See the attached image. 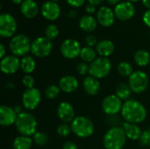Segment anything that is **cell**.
I'll list each match as a JSON object with an SVG mask.
<instances>
[{"label": "cell", "instance_id": "f546056e", "mask_svg": "<svg viewBox=\"0 0 150 149\" xmlns=\"http://www.w3.org/2000/svg\"><path fill=\"white\" fill-rule=\"evenodd\" d=\"M118 72L122 76H130L134 73L133 66L128 61H121L117 66Z\"/></svg>", "mask_w": 150, "mask_h": 149}, {"label": "cell", "instance_id": "8fae6325", "mask_svg": "<svg viewBox=\"0 0 150 149\" xmlns=\"http://www.w3.org/2000/svg\"><path fill=\"white\" fill-rule=\"evenodd\" d=\"M81 50H82V47H81L80 43L74 39L65 40L61 44V47H60V51L62 56L69 60H73L80 56Z\"/></svg>", "mask_w": 150, "mask_h": 149}, {"label": "cell", "instance_id": "ba28073f", "mask_svg": "<svg viewBox=\"0 0 150 149\" xmlns=\"http://www.w3.org/2000/svg\"><path fill=\"white\" fill-rule=\"evenodd\" d=\"M53 50L52 40L47 37H38L32 42L31 52L38 58L47 57L51 54Z\"/></svg>", "mask_w": 150, "mask_h": 149}, {"label": "cell", "instance_id": "d6986e66", "mask_svg": "<svg viewBox=\"0 0 150 149\" xmlns=\"http://www.w3.org/2000/svg\"><path fill=\"white\" fill-rule=\"evenodd\" d=\"M59 87L62 91L65 93H73L79 87V82L77 78L74 76L68 75L62 76L59 81Z\"/></svg>", "mask_w": 150, "mask_h": 149}, {"label": "cell", "instance_id": "f5cc1de1", "mask_svg": "<svg viewBox=\"0 0 150 149\" xmlns=\"http://www.w3.org/2000/svg\"><path fill=\"white\" fill-rule=\"evenodd\" d=\"M51 1H54V2H57V1H60V0H51Z\"/></svg>", "mask_w": 150, "mask_h": 149}, {"label": "cell", "instance_id": "f6af8a7d", "mask_svg": "<svg viewBox=\"0 0 150 149\" xmlns=\"http://www.w3.org/2000/svg\"><path fill=\"white\" fill-rule=\"evenodd\" d=\"M89 4H94V5H97V4H100L104 2V0H88Z\"/></svg>", "mask_w": 150, "mask_h": 149}, {"label": "cell", "instance_id": "9c48e42d", "mask_svg": "<svg viewBox=\"0 0 150 149\" xmlns=\"http://www.w3.org/2000/svg\"><path fill=\"white\" fill-rule=\"evenodd\" d=\"M17 21L15 18L9 13L0 15V35L3 38H10L17 31Z\"/></svg>", "mask_w": 150, "mask_h": 149}, {"label": "cell", "instance_id": "ee69618b", "mask_svg": "<svg viewBox=\"0 0 150 149\" xmlns=\"http://www.w3.org/2000/svg\"><path fill=\"white\" fill-rule=\"evenodd\" d=\"M68 16L70 17V18H76L77 16V11L76 10H71V11H69Z\"/></svg>", "mask_w": 150, "mask_h": 149}, {"label": "cell", "instance_id": "ab89813d", "mask_svg": "<svg viewBox=\"0 0 150 149\" xmlns=\"http://www.w3.org/2000/svg\"><path fill=\"white\" fill-rule=\"evenodd\" d=\"M62 149H77V145L73 141H68L63 144Z\"/></svg>", "mask_w": 150, "mask_h": 149}, {"label": "cell", "instance_id": "4dcf8cb0", "mask_svg": "<svg viewBox=\"0 0 150 149\" xmlns=\"http://www.w3.org/2000/svg\"><path fill=\"white\" fill-rule=\"evenodd\" d=\"M61 89L59 87V85H55V84H51L49 86H47L44 91L45 93V96L47 99H50V100H53V99H55L60 92H61Z\"/></svg>", "mask_w": 150, "mask_h": 149}, {"label": "cell", "instance_id": "bcb514c9", "mask_svg": "<svg viewBox=\"0 0 150 149\" xmlns=\"http://www.w3.org/2000/svg\"><path fill=\"white\" fill-rule=\"evenodd\" d=\"M108 4H112V5H117L120 2V0H106Z\"/></svg>", "mask_w": 150, "mask_h": 149}, {"label": "cell", "instance_id": "8992f818", "mask_svg": "<svg viewBox=\"0 0 150 149\" xmlns=\"http://www.w3.org/2000/svg\"><path fill=\"white\" fill-rule=\"evenodd\" d=\"M112 71V62L108 58L98 57L93 62L90 64V76L97 78L103 79L106 77Z\"/></svg>", "mask_w": 150, "mask_h": 149}, {"label": "cell", "instance_id": "836d02e7", "mask_svg": "<svg viewBox=\"0 0 150 149\" xmlns=\"http://www.w3.org/2000/svg\"><path fill=\"white\" fill-rule=\"evenodd\" d=\"M57 133L59 136L61 137H68L71 133H72V130H71V126L67 124V123H62L58 127H57Z\"/></svg>", "mask_w": 150, "mask_h": 149}, {"label": "cell", "instance_id": "d590c367", "mask_svg": "<svg viewBox=\"0 0 150 149\" xmlns=\"http://www.w3.org/2000/svg\"><path fill=\"white\" fill-rule=\"evenodd\" d=\"M139 141L142 146L150 147V129H147L144 132H142V134Z\"/></svg>", "mask_w": 150, "mask_h": 149}, {"label": "cell", "instance_id": "ffe728a7", "mask_svg": "<svg viewBox=\"0 0 150 149\" xmlns=\"http://www.w3.org/2000/svg\"><path fill=\"white\" fill-rule=\"evenodd\" d=\"M83 88L86 94L90 96H96L100 90V83L98 79L89 76L84 78L83 82Z\"/></svg>", "mask_w": 150, "mask_h": 149}, {"label": "cell", "instance_id": "e0dca14e", "mask_svg": "<svg viewBox=\"0 0 150 149\" xmlns=\"http://www.w3.org/2000/svg\"><path fill=\"white\" fill-rule=\"evenodd\" d=\"M115 14L112 10L107 6H102L97 13V20L98 24L104 27H110L115 21Z\"/></svg>", "mask_w": 150, "mask_h": 149}, {"label": "cell", "instance_id": "9a60e30c", "mask_svg": "<svg viewBox=\"0 0 150 149\" xmlns=\"http://www.w3.org/2000/svg\"><path fill=\"white\" fill-rule=\"evenodd\" d=\"M41 13L42 16L50 21L56 20L61 14V8L56 2L54 1H47L41 6Z\"/></svg>", "mask_w": 150, "mask_h": 149}, {"label": "cell", "instance_id": "6da1fadb", "mask_svg": "<svg viewBox=\"0 0 150 149\" xmlns=\"http://www.w3.org/2000/svg\"><path fill=\"white\" fill-rule=\"evenodd\" d=\"M120 112L125 122L132 124L138 125L142 123L147 118V110L145 106L135 99L125 101Z\"/></svg>", "mask_w": 150, "mask_h": 149}, {"label": "cell", "instance_id": "603a6c76", "mask_svg": "<svg viewBox=\"0 0 150 149\" xmlns=\"http://www.w3.org/2000/svg\"><path fill=\"white\" fill-rule=\"evenodd\" d=\"M114 44L109 40H103L96 46V51L100 57H109L114 52Z\"/></svg>", "mask_w": 150, "mask_h": 149}, {"label": "cell", "instance_id": "5bb4252c", "mask_svg": "<svg viewBox=\"0 0 150 149\" xmlns=\"http://www.w3.org/2000/svg\"><path fill=\"white\" fill-rule=\"evenodd\" d=\"M20 61L18 56L11 54L5 55L1 59L0 68L1 71L5 75L15 74L20 68Z\"/></svg>", "mask_w": 150, "mask_h": 149}, {"label": "cell", "instance_id": "8d00e7d4", "mask_svg": "<svg viewBox=\"0 0 150 149\" xmlns=\"http://www.w3.org/2000/svg\"><path fill=\"white\" fill-rule=\"evenodd\" d=\"M34 79L31 75H25L22 79V83L26 89L34 88Z\"/></svg>", "mask_w": 150, "mask_h": 149}, {"label": "cell", "instance_id": "1f68e13d", "mask_svg": "<svg viewBox=\"0 0 150 149\" xmlns=\"http://www.w3.org/2000/svg\"><path fill=\"white\" fill-rule=\"evenodd\" d=\"M33 142L39 147H44L48 142V135L44 132H36L33 136Z\"/></svg>", "mask_w": 150, "mask_h": 149}, {"label": "cell", "instance_id": "c3c4849f", "mask_svg": "<svg viewBox=\"0 0 150 149\" xmlns=\"http://www.w3.org/2000/svg\"><path fill=\"white\" fill-rule=\"evenodd\" d=\"M14 110L16 111V112H17L18 114H19V113L23 112H22V108H21V106H20V105H16V106L14 107Z\"/></svg>", "mask_w": 150, "mask_h": 149}, {"label": "cell", "instance_id": "4316f807", "mask_svg": "<svg viewBox=\"0 0 150 149\" xmlns=\"http://www.w3.org/2000/svg\"><path fill=\"white\" fill-rule=\"evenodd\" d=\"M134 59L138 66L145 67L150 62V54L145 49H140L134 54Z\"/></svg>", "mask_w": 150, "mask_h": 149}, {"label": "cell", "instance_id": "7402d4cb", "mask_svg": "<svg viewBox=\"0 0 150 149\" xmlns=\"http://www.w3.org/2000/svg\"><path fill=\"white\" fill-rule=\"evenodd\" d=\"M122 128L127 139L132 140V141H138L141 139L142 131L138 125L128 123V122H124L122 125Z\"/></svg>", "mask_w": 150, "mask_h": 149}, {"label": "cell", "instance_id": "d4e9b609", "mask_svg": "<svg viewBox=\"0 0 150 149\" xmlns=\"http://www.w3.org/2000/svg\"><path fill=\"white\" fill-rule=\"evenodd\" d=\"M36 68V61L33 56L25 55L20 61V68L25 75L32 74Z\"/></svg>", "mask_w": 150, "mask_h": 149}, {"label": "cell", "instance_id": "7dc6e473", "mask_svg": "<svg viewBox=\"0 0 150 149\" xmlns=\"http://www.w3.org/2000/svg\"><path fill=\"white\" fill-rule=\"evenodd\" d=\"M142 3L145 7H147L149 10H150V0H142Z\"/></svg>", "mask_w": 150, "mask_h": 149}, {"label": "cell", "instance_id": "4fadbf2b", "mask_svg": "<svg viewBox=\"0 0 150 149\" xmlns=\"http://www.w3.org/2000/svg\"><path fill=\"white\" fill-rule=\"evenodd\" d=\"M114 14L115 17L121 20V21H127L131 19L135 13V8L134 4L128 1L119 3L117 5H115L114 8Z\"/></svg>", "mask_w": 150, "mask_h": 149}, {"label": "cell", "instance_id": "681fc988", "mask_svg": "<svg viewBox=\"0 0 150 149\" xmlns=\"http://www.w3.org/2000/svg\"><path fill=\"white\" fill-rule=\"evenodd\" d=\"M5 87L8 88V89H14L15 85H14L13 83H7L5 84Z\"/></svg>", "mask_w": 150, "mask_h": 149}, {"label": "cell", "instance_id": "2e32d148", "mask_svg": "<svg viewBox=\"0 0 150 149\" xmlns=\"http://www.w3.org/2000/svg\"><path fill=\"white\" fill-rule=\"evenodd\" d=\"M57 116L63 123H71L76 118L75 109L71 104L62 102L57 107Z\"/></svg>", "mask_w": 150, "mask_h": 149}, {"label": "cell", "instance_id": "52a82bcc", "mask_svg": "<svg viewBox=\"0 0 150 149\" xmlns=\"http://www.w3.org/2000/svg\"><path fill=\"white\" fill-rule=\"evenodd\" d=\"M128 84L134 93L142 94L148 89L149 84V79L145 72L136 70L134 71V73L129 76Z\"/></svg>", "mask_w": 150, "mask_h": 149}, {"label": "cell", "instance_id": "5b68a950", "mask_svg": "<svg viewBox=\"0 0 150 149\" xmlns=\"http://www.w3.org/2000/svg\"><path fill=\"white\" fill-rule=\"evenodd\" d=\"M32 42L28 36L25 34H18L11 38L9 43V48L13 55L24 57L31 51Z\"/></svg>", "mask_w": 150, "mask_h": 149}, {"label": "cell", "instance_id": "d6a6232c", "mask_svg": "<svg viewBox=\"0 0 150 149\" xmlns=\"http://www.w3.org/2000/svg\"><path fill=\"white\" fill-rule=\"evenodd\" d=\"M58 35H59V29L55 25L51 24V25H48L46 27V29H45V37H47V39L52 40L57 38Z\"/></svg>", "mask_w": 150, "mask_h": 149}, {"label": "cell", "instance_id": "44dd1931", "mask_svg": "<svg viewBox=\"0 0 150 149\" xmlns=\"http://www.w3.org/2000/svg\"><path fill=\"white\" fill-rule=\"evenodd\" d=\"M22 14L27 18H33L39 12V6L34 0H24L20 5Z\"/></svg>", "mask_w": 150, "mask_h": 149}, {"label": "cell", "instance_id": "f907efd6", "mask_svg": "<svg viewBox=\"0 0 150 149\" xmlns=\"http://www.w3.org/2000/svg\"><path fill=\"white\" fill-rule=\"evenodd\" d=\"M12 3H14L15 4H20L24 2V0H11Z\"/></svg>", "mask_w": 150, "mask_h": 149}, {"label": "cell", "instance_id": "7a4b0ae2", "mask_svg": "<svg viewBox=\"0 0 150 149\" xmlns=\"http://www.w3.org/2000/svg\"><path fill=\"white\" fill-rule=\"evenodd\" d=\"M127 136L122 127H110L103 138V144L105 149H122L127 143Z\"/></svg>", "mask_w": 150, "mask_h": 149}, {"label": "cell", "instance_id": "816d5d0a", "mask_svg": "<svg viewBox=\"0 0 150 149\" xmlns=\"http://www.w3.org/2000/svg\"><path fill=\"white\" fill-rule=\"evenodd\" d=\"M127 1H128V2H130V3H134V2H138V1H140V0H127Z\"/></svg>", "mask_w": 150, "mask_h": 149}, {"label": "cell", "instance_id": "74e56055", "mask_svg": "<svg viewBox=\"0 0 150 149\" xmlns=\"http://www.w3.org/2000/svg\"><path fill=\"white\" fill-rule=\"evenodd\" d=\"M85 43L87 45V47H94V46H97L98 44V41H97V38L95 37V35L93 34H89L85 37Z\"/></svg>", "mask_w": 150, "mask_h": 149}, {"label": "cell", "instance_id": "b9f144b4", "mask_svg": "<svg viewBox=\"0 0 150 149\" xmlns=\"http://www.w3.org/2000/svg\"><path fill=\"white\" fill-rule=\"evenodd\" d=\"M85 10H86V11H87L89 14L94 13V12L96 11V5L91 4H88L85 6Z\"/></svg>", "mask_w": 150, "mask_h": 149}, {"label": "cell", "instance_id": "ac0fdd59", "mask_svg": "<svg viewBox=\"0 0 150 149\" xmlns=\"http://www.w3.org/2000/svg\"><path fill=\"white\" fill-rule=\"evenodd\" d=\"M18 113L14 108L2 105L0 107V125L3 126H11L16 123Z\"/></svg>", "mask_w": 150, "mask_h": 149}, {"label": "cell", "instance_id": "f35d334b", "mask_svg": "<svg viewBox=\"0 0 150 149\" xmlns=\"http://www.w3.org/2000/svg\"><path fill=\"white\" fill-rule=\"evenodd\" d=\"M66 2H67L70 6L78 8V7H81V6H83V5L84 4L85 0H66Z\"/></svg>", "mask_w": 150, "mask_h": 149}, {"label": "cell", "instance_id": "e575fe53", "mask_svg": "<svg viewBox=\"0 0 150 149\" xmlns=\"http://www.w3.org/2000/svg\"><path fill=\"white\" fill-rule=\"evenodd\" d=\"M76 72L80 76H86L90 72V65L88 63L84 62V61L80 62L76 66Z\"/></svg>", "mask_w": 150, "mask_h": 149}, {"label": "cell", "instance_id": "83f0119b", "mask_svg": "<svg viewBox=\"0 0 150 149\" xmlns=\"http://www.w3.org/2000/svg\"><path fill=\"white\" fill-rule=\"evenodd\" d=\"M132 90L129 86L128 83H121L118 85V87L116 88V93L115 95L120 97L121 100H128L130 99L131 94H132Z\"/></svg>", "mask_w": 150, "mask_h": 149}, {"label": "cell", "instance_id": "3957f363", "mask_svg": "<svg viewBox=\"0 0 150 149\" xmlns=\"http://www.w3.org/2000/svg\"><path fill=\"white\" fill-rule=\"evenodd\" d=\"M37 120L35 117L27 112H23L18 115L15 126L20 135L33 136L37 132Z\"/></svg>", "mask_w": 150, "mask_h": 149}, {"label": "cell", "instance_id": "277c9868", "mask_svg": "<svg viewBox=\"0 0 150 149\" xmlns=\"http://www.w3.org/2000/svg\"><path fill=\"white\" fill-rule=\"evenodd\" d=\"M72 133L82 139L91 137L95 131V126L92 121L83 116H77L70 123Z\"/></svg>", "mask_w": 150, "mask_h": 149}, {"label": "cell", "instance_id": "cb8c5ba5", "mask_svg": "<svg viewBox=\"0 0 150 149\" xmlns=\"http://www.w3.org/2000/svg\"><path fill=\"white\" fill-rule=\"evenodd\" d=\"M98 25V20L91 15H84L79 19L80 28L87 32H93Z\"/></svg>", "mask_w": 150, "mask_h": 149}, {"label": "cell", "instance_id": "f1b7e54d", "mask_svg": "<svg viewBox=\"0 0 150 149\" xmlns=\"http://www.w3.org/2000/svg\"><path fill=\"white\" fill-rule=\"evenodd\" d=\"M97 54H98V53H97L96 49H93L91 47H82L80 57L84 62L91 63L98 58Z\"/></svg>", "mask_w": 150, "mask_h": 149}, {"label": "cell", "instance_id": "7c38bea8", "mask_svg": "<svg viewBox=\"0 0 150 149\" xmlns=\"http://www.w3.org/2000/svg\"><path fill=\"white\" fill-rule=\"evenodd\" d=\"M122 100L116 95H109L102 101V110L108 116H114L121 112Z\"/></svg>", "mask_w": 150, "mask_h": 149}, {"label": "cell", "instance_id": "7bdbcfd3", "mask_svg": "<svg viewBox=\"0 0 150 149\" xmlns=\"http://www.w3.org/2000/svg\"><path fill=\"white\" fill-rule=\"evenodd\" d=\"M5 56V47L4 46V44H0V57L1 59L4 58Z\"/></svg>", "mask_w": 150, "mask_h": 149}, {"label": "cell", "instance_id": "30bf717a", "mask_svg": "<svg viewBox=\"0 0 150 149\" xmlns=\"http://www.w3.org/2000/svg\"><path fill=\"white\" fill-rule=\"evenodd\" d=\"M41 101V93L37 88L26 89L22 95V105L28 111L38 107Z\"/></svg>", "mask_w": 150, "mask_h": 149}, {"label": "cell", "instance_id": "60d3db41", "mask_svg": "<svg viewBox=\"0 0 150 149\" xmlns=\"http://www.w3.org/2000/svg\"><path fill=\"white\" fill-rule=\"evenodd\" d=\"M143 22L146 25H148L149 27H150V10H148L142 17Z\"/></svg>", "mask_w": 150, "mask_h": 149}, {"label": "cell", "instance_id": "484cf974", "mask_svg": "<svg viewBox=\"0 0 150 149\" xmlns=\"http://www.w3.org/2000/svg\"><path fill=\"white\" fill-rule=\"evenodd\" d=\"M33 141L31 137L19 135L15 138L12 143L13 149H31L33 147Z\"/></svg>", "mask_w": 150, "mask_h": 149}]
</instances>
